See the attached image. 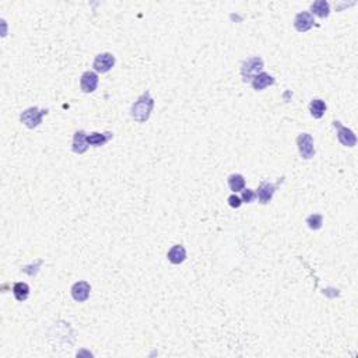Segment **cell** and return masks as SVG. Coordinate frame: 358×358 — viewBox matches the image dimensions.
Returning a JSON list of instances; mask_svg holds the SVG:
<instances>
[{
  "mask_svg": "<svg viewBox=\"0 0 358 358\" xmlns=\"http://www.w3.org/2000/svg\"><path fill=\"white\" fill-rule=\"evenodd\" d=\"M152 110H154V98L151 97V92L147 90L134 101L130 110V115L137 123H144L150 119Z\"/></svg>",
  "mask_w": 358,
  "mask_h": 358,
  "instance_id": "1",
  "label": "cell"
},
{
  "mask_svg": "<svg viewBox=\"0 0 358 358\" xmlns=\"http://www.w3.org/2000/svg\"><path fill=\"white\" fill-rule=\"evenodd\" d=\"M72 150L76 154H84L88 150V143H87V133L84 130H77L73 136V144Z\"/></svg>",
  "mask_w": 358,
  "mask_h": 358,
  "instance_id": "12",
  "label": "cell"
},
{
  "mask_svg": "<svg viewBox=\"0 0 358 358\" xmlns=\"http://www.w3.org/2000/svg\"><path fill=\"white\" fill-rule=\"evenodd\" d=\"M13 295L19 302H24L30 297V285L24 283V281L16 283L13 285Z\"/></svg>",
  "mask_w": 358,
  "mask_h": 358,
  "instance_id": "16",
  "label": "cell"
},
{
  "mask_svg": "<svg viewBox=\"0 0 358 358\" xmlns=\"http://www.w3.org/2000/svg\"><path fill=\"white\" fill-rule=\"evenodd\" d=\"M48 114V110H39L38 107H31L20 115V121L28 129H35L42 123V118Z\"/></svg>",
  "mask_w": 358,
  "mask_h": 358,
  "instance_id": "3",
  "label": "cell"
},
{
  "mask_svg": "<svg viewBox=\"0 0 358 358\" xmlns=\"http://www.w3.org/2000/svg\"><path fill=\"white\" fill-rule=\"evenodd\" d=\"M265 69V63L261 56H253L249 58L246 61H243L241 65V77H242L243 83H249L255 79L258 74H261Z\"/></svg>",
  "mask_w": 358,
  "mask_h": 358,
  "instance_id": "2",
  "label": "cell"
},
{
  "mask_svg": "<svg viewBox=\"0 0 358 358\" xmlns=\"http://www.w3.org/2000/svg\"><path fill=\"white\" fill-rule=\"evenodd\" d=\"M228 204L232 209H239V207L242 206V199L239 196H237V194H231L230 197H228Z\"/></svg>",
  "mask_w": 358,
  "mask_h": 358,
  "instance_id": "21",
  "label": "cell"
},
{
  "mask_svg": "<svg viewBox=\"0 0 358 358\" xmlns=\"http://www.w3.org/2000/svg\"><path fill=\"white\" fill-rule=\"evenodd\" d=\"M306 224L310 227V230L319 231L323 225V216L322 214H311L306 219Z\"/></svg>",
  "mask_w": 358,
  "mask_h": 358,
  "instance_id": "19",
  "label": "cell"
},
{
  "mask_svg": "<svg viewBox=\"0 0 358 358\" xmlns=\"http://www.w3.org/2000/svg\"><path fill=\"white\" fill-rule=\"evenodd\" d=\"M326 110H328L326 103H325L323 99H321V98H315V99H312V101L310 103V112L311 115L314 116L315 119H321V118H323Z\"/></svg>",
  "mask_w": 358,
  "mask_h": 358,
  "instance_id": "17",
  "label": "cell"
},
{
  "mask_svg": "<svg viewBox=\"0 0 358 358\" xmlns=\"http://www.w3.org/2000/svg\"><path fill=\"white\" fill-rule=\"evenodd\" d=\"M227 182H228V186H230V189L234 193L242 192L243 189H245V178L241 174H232V175H230Z\"/></svg>",
  "mask_w": 358,
  "mask_h": 358,
  "instance_id": "18",
  "label": "cell"
},
{
  "mask_svg": "<svg viewBox=\"0 0 358 358\" xmlns=\"http://www.w3.org/2000/svg\"><path fill=\"white\" fill-rule=\"evenodd\" d=\"M90 292H91V285L84 280L74 283L70 288V294L76 302H85L90 298Z\"/></svg>",
  "mask_w": 358,
  "mask_h": 358,
  "instance_id": "8",
  "label": "cell"
},
{
  "mask_svg": "<svg viewBox=\"0 0 358 358\" xmlns=\"http://www.w3.org/2000/svg\"><path fill=\"white\" fill-rule=\"evenodd\" d=\"M333 126L336 128V130H337V139H339V141L343 146L351 148V147L357 144V136H355V133L352 132L351 129L343 126L341 122L339 121H334Z\"/></svg>",
  "mask_w": 358,
  "mask_h": 358,
  "instance_id": "7",
  "label": "cell"
},
{
  "mask_svg": "<svg viewBox=\"0 0 358 358\" xmlns=\"http://www.w3.org/2000/svg\"><path fill=\"white\" fill-rule=\"evenodd\" d=\"M310 13L319 19H328L329 14H330V5L326 0H316L311 5Z\"/></svg>",
  "mask_w": 358,
  "mask_h": 358,
  "instance_id": "14",
  "label": "cell"
},
{
  "mask_svg": "<svg viewBox=\"0 0 358 358\" xmlns=\"http://www.w3.org/2000/svg\"><path fill=\"white\" fill-rule=\"evenodd\" d=\"M315 25V17L310 12L298 13L294 19V28L298 32H306Z\"/></svg>",
  "mask_w": 358,
  "mask_h": 358,
  "instance_id": "10",
  "label": "cell"
},
{
  "mask_svg": "<svg viewBox=\"0 0 358 358\" xmlns=\"http://www.w3.org/2000/svg\"><path fill=\"white\" fill-rule=\"evenodd\" d=\"M297 146L301 158H303V160L314 158V156H315V144H314V137L310 133L298 134Z\"/></svg>",
  "mask_w": 358,
  "mask_h": 358,
  "instance_id": "4",
  "label": "cell"
},
{
  "mask_svg": "<svg viewBox=\"0 0 358 358\" xmlns=\"http://www.w3.org/2000/svg\"><path fill=\"white\" fill-rule=\"evenodd\" d=\"M112 137H114V133H111V132H107V133L94 132V133L87 134V143H88V146L101 147L105 146Z\"/></svg>",
  "mask_w": 358,
  "mask_h": 358,
  "instance_id": "15",
  "label": "cell"
},
{
  "mask_svg": "<svg viewBox=\"0 0 358 358\" xmlns=\"http://www.w3.org/2000/svg\"><path fill=\"white\" fill-rule=\"evenodd\" d=\"M274 83H276V79H274L273 76H270L269 73L262 72L261 74H258L255 79L250 81V85L253 87L255 91H263L265 88L270 87V85H273Z\"/></svg>",
  "mask_w": 358,
  "mask_h": 358,
  "instance_id": "11",
  "label": "cell"
},
{
  "mask_svg": "<svg viewBox=\"0 0 358 358\" xmlns=\"http://www.w3.org/2000/svg\"><path fill=\"white\" fill-rule=\"evenodd\" d=\"M98 83H99L98 74L95 72H91V70L84 72V73L81 74V77H80V88H81V91L84 92V94H91V92L95 91L98 87Z\"/></svg>",
  "mask_w": 358,
  "mask_h": 358,
  "instance_id": "9",
  "label": "cell"
},
{
  "mask_svg": "<svg viewBox=\"0 0 358 358\" xmlns=\"http://www.w3.org/2000/svg\"><path fill=\"white\" fill-rule=\"evenodd\" d=\"M241 199H242V203H252L256 199V192L253 189L245 188L241 194Z\"/></svg>",
  "mask_w": 358,
  "mask_h": 358,
  "instance_id": "20",
  "label": "cell"
},
{
  "mask_svg": "<svg viewBox=\"0 0 358 358\" xmlns=\"http://www.w3.org/2000/svg\"><path fill=\"white\" fill-rule=\"evenodd\" d=\"M115 56L110 54V52H104V54H98L95 56V59L92 62V67L97 73H108L110 70H112V67L115 66Z\"/></svg>",
  "mask_w": 358,
  "mask_h": 358,
  "instance_id": "5",
  "label": "cell"
},
{
  "mask_svg": "<svg viewBox=\"0 0 358 358\" xmlns=\"http://www.w3.org/2000/svg\"><path fill=\"white\" fill-rule=\"evenodd\" d=\"M168 262L172 265H182L186 261V249L182 245H174L167 253Z\"/></svg>",
  "mask_w": 358,
  "mask_h": 358,
  "instance_id": "13",
  "label": "cell"
},
{
  "mask_svg": "<svg viewBox=\"0 0 358 358\" xmlns=\"http://www.w3.org/2000/svg\"><path fill=\"white\" fill-rule=\"evenodd\" d=\"M279 186L280 182L272 183L269 182V181L261 182L259 188H258V192H256V197H258L259 203L261 204H269L272 201V199H273L274 193H276V190H277Z\"/></svg>",
  "mask_w": 358,
  "mask_h": 358,
  "instance_id": "6",
  "label": "cell"
}]
</instances>
